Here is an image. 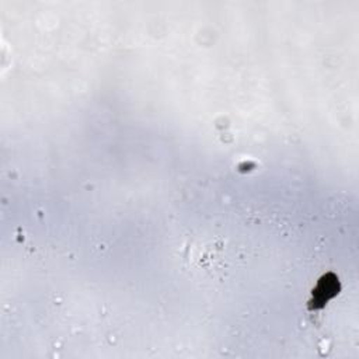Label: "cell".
Here are the masks:
<instances>
[{
  "instance_id": "6da1fadb",
  "label": "cell",
  "mask_w": 359,
  "mask_h": 359,
  "mask_svg": "<svg viewBox=\"0 0 359 359\" xmlns=\"http://www.w3.org/2000/svg\"><path fill=\"white\" fill-rule=\"evenodd\" d=\"M338 291H340V282L333 274L323 276L320 279L319 285L316 286V290L313 291L312 308L317 309V308L324 306V303L328 299H331L333 297H335L338 294Z\"/></svg>"
}]
</instances>
